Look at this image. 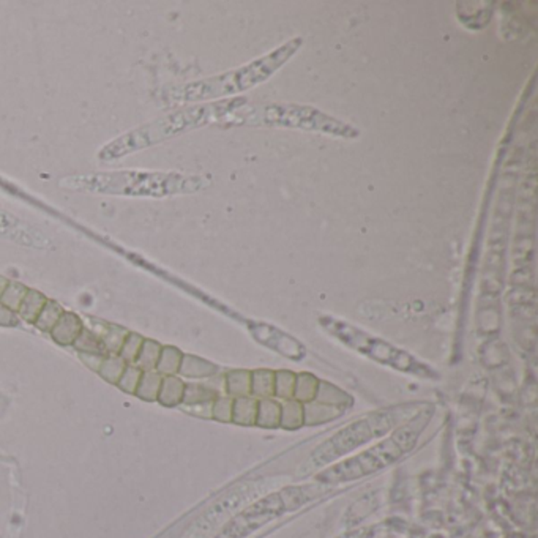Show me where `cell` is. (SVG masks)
<instances>
[{
    "label": "cell",
    "mask_w": 538,
    "mask_h": 538,
    "mask_svg": "<svg viewBox=\"0 0 538 538\" xmlns=\"http://www.w3.org/2000/svg\"><path fill=\"white\" fill-rule=\"evenodd\" d=\"M433 414V408L420 409L409 422L398 427L387 439L349 460H343L329 469H324L314 477V482L324 487H335V484L360 480L391 466L415 448L418 437L428 427Z\"/></svg>",
    "instance_id": "6da1fadb"
},
{
    "label": "cell",
    "mask_w": 538,
    "mask_h": 538,
    "mask_svg": "<svg viewBox=\"0 0 538 538\" xmlns=\"http://www.w3.org/2000/svg\"><path fill=\"white\" fill-rule=\"evenodd\" d=\"M415 406L417 404L395 406L371 412V414L358 418L349 427L338 431L330 439L319 445L313 453H310L308 460L302 464L298 474L305 477L317 469L329 466V464L346 456L350 451L362 447L369 441L382 437L389 431L401 427L415 415Z\"/></svg>",
    "instance_id": "7a4b0ae2"
},
{
    "label": "cell",
    "mask_w": 538,
    "mask_h": 538,
    "mask_svg": "<svg viewBox=\"0 0 538 538\" xmlns=\"http://www.w3.org/2000/svg\"><path fill=\"white\" fill-rule=\"evenodd\" d=\"M325 489L327 487L324 484L313 483L288 487L264 496L262 499L253 502L247 508L238 511L234 518H231L215 538H247L274 520L317 499L325 493Z\"/></svg>",
    "instance_id": "3957f363"
},
{
    "label": "cell",
    "mask_w": 538,
    "mask_h": 538,
    "mask_svg": "<svg viewBox=\"0 0 538 538\" xmlns=\"http://www.w3.org/2000/svg\"><path fill=\"white\" fill-rule=\"evenodd\" d=\"M302 38H294L286 44H281L280 48L275 49L270 54L264 56L262 59L251 62L245 66H240L234 71L226 73L223 76L212 78L207 81L195 82L190 87L185 89L183 97L185 99H205V98H218V97H229L236 95L238 92L248 90L255 85L264 82L269 79L276 70L289 61V59L300 49Z\"/></svg>",
    "instance_id": "277c9868"
},
{
    "label": "cell",
    "mask_w": 538,
    "mask_h": 538,
    "mask_svg": "<svg viewBox=\"0 0 538 538\" xmlns=\"http://www.w3.org/2000/svg\"><path fill=\"white\" fill-rule=\"evenodd\" d=\"M321 324L338 340L346 343L349 348L355 349L363 355H368L376 362H381L384 365H389V367H393L395 369L406 371V373H412L420 377H436L433 369L424 363L415 360L408 352L396 349L391 344L365 334V331L352 327V325L346 322L338 321V319L334 317H322Z\"/></svg>",
    "instance_id": "5b68a950"
},
{
    "label": "cell",
    "mask_w": 538,
    "mask_h": 538,
    "mask_svg": "<svg viewBox=\"0 0 538 538\" xmlns=\"http://www.w3.org/2000/svg\"><path fill=\"white\" fill-rule=\"evenodd\" d=\"M253 125H276V127H298L305 130L322 131L341 137H355L358 131L350 125L322 114L314 108L295 104H271L259 109L255 116L243 118Z\"/></svg>",
    "instance_id": "8992f818"
},
{
    "label": "cell",
    "mask_w": 538,
    "mask_h": 538,
    "mask_svg": "<svg viewBox=\"0 0 538 538\" xmlns=\"http://www.w3.org/2000/svg\"><path fill=\"white\" fill-rule=\"evenodd\" d=\"M253 334L261 343H265L267 346L274 348L275 350L281 352V354L288 355L291 358H302L305 354V349L300 346V343L292 340L291 336L281 334L280 330L269 325H257V330L253 329Z\"/></svg>",
    "instance_id": "52a82bcc"
},
{
    "label": "cell",
    "mask_w": 538,
    "mask_h": 538,
    "mask_svg": "<svg viewBox=\"0 0 538 538\" xmlns=\"http://www.w3.org/2000/svg\"><path fill=\"white\" fill-rule=\"evenodd\" d=\"M84 329L81 317L76 316L75 313H66L63 311V314L59 319V322L54 325V329L51 330V336L57 344L61 346H71L75 344L78 340V336L81 335V331Z\"/></svg>",
    "instance_id": "ba28073f"
},
{
    "label": "cell",
    "mask_w": 538,
    "mask_h": 538,
    "mask_svg": "<svg viewBox=\"0 0 538 538\" xmlns=\"http://www.w3.org/2000/svg\"><path fill=\"white\" fill-rule=\"evenodd\" d=\"M46 303H48V298H46L43 294H39L38 291L29 289L27 295L24 297L21 307H19L18 310V313L24 319V321L35 324Z\"/></svg>",
    "instance_id": "9c48e42d"
},
{
    "label": "cell",
    "mask_w": 538,
    "mask_h": 538,
    "mask_svg": "<svg viewBox=\"0 0 538 538\" xmlns=\"http://www.w3.org/2000/svg\"><path fill=\"white\" fill-rule=\"evenodd\" d=\"M161 381L163 377L157 371H142L135 395L145 401H155L159 393V387H161Z\"/></svg>",
    "instance_id": "30bf717a"
},
{
    "label": "cell",
    "mask_w": 538,
    "mask_h": 538,
    "mask_svg": "<svg viewBox=\"0 0 538 538\" xmlns=\"http://www.w3.org/2000/svg\"><path fill=\"white\" fill-rule=\"evenodd\" d=\"M183 395V384L177 379V377L168 376L161 381V387H159V393L157 400L163 404V406H176L177 403H181Z\"/></svg>",
    "instance_id": "8fae6325"
},
{
    "label": "cell",
    "mask_w": 538,
    "mask_h": 538,
    "mask_svg": "<svg viewBox=\"0 0 538 538\" xmlns=\"http://www.w3.org/2000/svg\"><path fill=\"white\" fill-rule=\"evenodd\" d=\"M161 346L158 343L144 340L142 348L139 350V355L135 362V367L142 371H155L159 354H161Z\"/></svg>",
    "instance_id": "7c38bea8"
},
{
    "label": "cell",
    "mask_w": 538,
    "mask_h": 538,
    "mask_svg": "<svg viewBox=\"0 0 538 538\" xmlns=\"http://www.w3.org/2000/svg\"><path fill=\"white\" fill-rule=\"evenodd\" d=\"M128 365L125 363V360L121 355H106L98 373L106 382L117 385L118 379H121Z\"/></svg>",
    "instance_id": "4fadbf2b"
},
{
    "label": "cell",
    "mask_w": 538,
    "mask_h": 538,
    "mask_svg": "<svg viewBox=\"0 0 538 538\" xmlns=\"http://www.w3.org/2000/svg\"><path fill=\"white\" fill-rule=\"evenodd\" d=\"M81 354H102L106 355L104 350V344L102 336L92 330H85L82 329L81 335L78 336V340L73 344Z\"/></svg>",
    "instance_id": "5bb4252c"
},
{
    "label": "cell",
    "mask_w": 538,
    "mask_h": 538,
    "mask_svg": "<svg viewBox=\"0 0 538 538\" xmlns=\"http://www.w3.org/2000/svg\"><path fill=\"white\" fill-rule=\"evenodd\" d=\"M27 292H29V289L25 288L24 284L8 281L5 291L2 292V295H0V303H2L4 307H6L8 310L18 313V310H19V307H21L24 297L27 295Z\"/></svg>",
    "instance_id": "9a60e30c"
},
{
    "label": "cell",
    "mask_w": 538,
    "mask_h": 538,
    "mask_svg": "<svg viewBox=\"0 0 538 538\" xmlns=\"http://www.w3.org/2000/svg\"><path fill=\"white\" fill-rule=\"evenodd\" d=\"M63 314V308L59 305L57 302H51L44 305V308L42 313H39L38 319L35 321V327L39 329L42 331H48L51 334V330L54 329V325L59 322V319Z\"/></svg>",
    "instance_id": "2e32d148"
},
{
    "label": "cell",
    "mask_w": 538,
    "mask_h": 538,
    "mask_svg": "<svg viewBox=\"0 0 538 538\" xmlns=\"http://www.w3.org/2000/svg\"><path fill=\"white\" fill-rule=\"evenodd\" d=\"M182 354L174 348H163L155 371L159 374H174L181 369Z\"/></svg>",
    "instance_id": "e0dca14e"
},
{
    "label": "cell",
    "mask_w": 538,
    "mask_h": 538,
    "mask_svg": "<svg viewBox=\"0 0 538 538\" xmlns=\"http://www.w3.org/2000/svg\"><path fill=\"white\" fill-rule=\"evenodd\" d=\"M102 336L103 340V344H104V350H106V355H118V352H121L122 346H123V341L125 338L128 336V331L123 330L121 327H114V325H111V327H108V330L104 331Z\"/></svg>",
    "instance_id": "ac0fdd59"
},
{
    "label": "cell",
    "mask_w": 538,
    "mask_h": 538,
    "mask_svg": "<svg viewBox=\"0 0 538 538\" xmlns=\"http://www.w3.org/2000/svg\"><path fill=\"white\" fill-rule=\"evenodd\" d=\"M142 343H144L142 336H139L136 334H128V336L125 338L123 346L121 352H118V355L123 358L127 365H135L136 358L139 355V350H141L142 348Z\"/></svg>",
    "instance_id": "d6986e66"
},
{
    "label": "cell",
    "mask_w": 538,
    "mask_h": 538,
    "mask_svg": "<svg viewBox=\"0 0 538 538\" xmlns=\"http://www.w3.org/2000/svg\"><path fill=\"white\" fill-rule=\"evenodd\" d=\"M141 376H142V369H139L137 367H135V365H128V367L125 368L122 377L118 379L117 385L121 387V390L125 391V393L135 395L139 381H141Z\"/></svg>",
    "instance_id": "ffe728a7"
},
{
    "label": "cell",
    "mask_w": 538,
    "mask_h": 538,
    "mask_svg": "<svg viewBox=\"0 0 538 538\" xmlns=\"http://www.w3.org/2000/svg\"><path fill=\"white\" fill-rule=\"evenodd\" d=\"M16 324H18V316L15 311L8 310L0 303V325H4V327H11V325H16Z\"/></svg>",
    "instance_id": "44dd1931"
},
{
    "label": "cell",
    "mask_w": 538,
    "mask_h": 538,
    "mask_svg": "<svg viewBox=\"0 0 538 538\" xmlns=\"http://www.w3.org/2000/svg\"><path fill=\"white\" fill-rule=\"evenodd\" d=\"M104 357L106 355H102V354H81L82 362L94 371H99V367H102Z\"/></svg>",
    "instance_id": "7402d4cb"
},
{
    "label": "cell",
    "mask_w": 538,
    "mask_h": 538,
    "mask_svg": "<svg viewBox=\"0 0 538 538\" xmlns=\"http://www.w3.org/2000/svg\"><path fill=\"white\" fill-rule=\"evenodd\" d=\"M6 284H8V281H6V280H5V278H2V276H0V295H2V292L5 291V288H6Z\"/></svg>",
    "instance_id": "603a6c76"
}]
</instances>
